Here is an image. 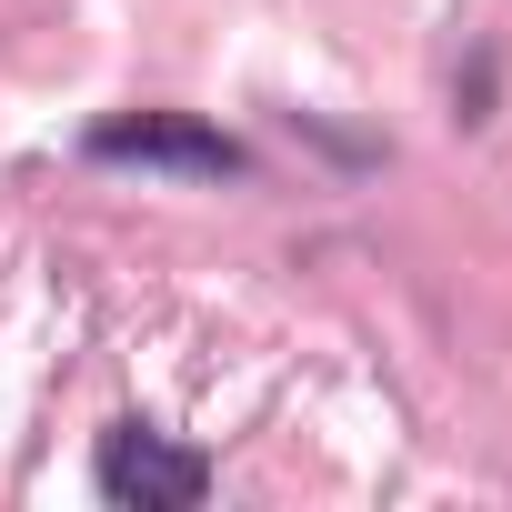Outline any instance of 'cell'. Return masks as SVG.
Listing matches in <instances>:
<instances>
[{
	"instance_id": "2",
	"label": "cell",
	"mask_w": 512,
	"mask_h": 512,
	"mask_svg": "<svg viewBox=\"0 0 512 512\" xmlns=\"http://www.w3.org/2000/svg\"><path fill=\"white\" fill-rule=\"evenodd\" d=\"M91 482H101L111 512H191V502L211 492V462H201L191 442L151 432V422H111V432L91 442Z\"/></svg>"
},
{
	"instance_id": "1",
	"label": "cell",
	"mask_w": 512,
	"mask_h": 512,
	"mask_svg": "<svg viewBox=\"0 0 512 512\" xmlns=\"http://www.w3.org/2000/svg\"><path fill=\"white\" fill-rule=\"evenodd\" d=\"M81 151L101 171H171V181H241L251 171V151L201 111H111L81 131Z\"/></svg>"
}]
</instances>
